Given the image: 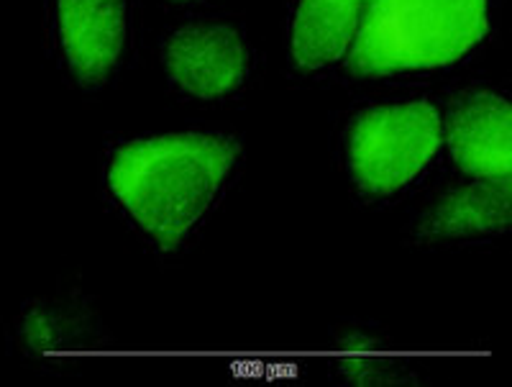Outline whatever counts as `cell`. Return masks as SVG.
I'll return each instance as SVG.
<instances>
[{
  "label": "cell",
  "instance_id": "cell-3",
  "mask_svg": "<svg viewBox=\"0 0 512 387\" xmlns=\"http://www.w3.org/2000/svg\"><path fill=\"white\" fill-rule=\"evenodd\" d=\"M443 152L441 108L428 98L379 100L346 118L338 159L351 193L392 203L418 188Z\"/></svg>",
  "mask_w": 512,
  "mask_h": 387
},
{
  "label": "cell",
  "instance_id": "cell-1",
  "mask_svg": "<svg viewBox=\"0 0 512 387\" xmlns=\"http://www.w3.org/2000/svg\"><path fill=\"white\" fill-rule=\"evenodd\" d=\"M244 144L216 129L162 131L108 141L100 162L105 203L162 257L203 234L239 177Z\"/></svg>",
  "mask_w": 512,
  "mask_h": 387
},
{
  "label": "cell",
  "instance_id": "cell-4",
  "mask_svg": "<svg viewBox=\"0 0 512 387\" xmlns=\"http://www.w3.org/2000/svg\"><path fill=\"white\" fill-rule=\"evenodd\" d=\"M162 70L180 98L226 103L254 77V47L241 26L226 18H192L162 36Z\"/></svg>",
  "mask_w": 512,
  "mask_h": 387
},
{
  "label": "cell",
  "instance_id": "cell-11",
  "mask_svg": "<svg viewBox=\"0 0 512 387\" xmlns=\"http://www.w3.org/2000/svg\"><path fill=\"white\" fill-rule=\"evenodd\" d=\"M169 3H177V6H192V3H200V0H169Z\"/></svg>",
  "mask_w": 512,
  "mask_h": 387
},
{
  "label": "cell",
  "instance_id": "cell-9",
  "mask_svg": "<svg viewBox=\"0 0 512 387\" xmlns=\"http://www.w3.org/2000/svg\"><path fill=\"white\" fill-rule=\"evenodd\" d=\"M13 339L34 364H67L93 352L100 326L80 303H31L18 316Z\"/></svg>",
  "mask_w": 512,
  "mask_h": 387
},
{
  "label": "cell",
  "instance_id": "cell-2",
  "mask_svg": "<svg viewBox=\"0 0 512 387\" xmlns=\"http://www.w3.org/2000/svg\"><path fill=\"white\" fill-rule=\"evenodd\" d=\"M489 0H367L344 65L359 80L451 70L489 36Z\"/></svg>",
  "mask_w": 512,
  "mask_h": 387
},
{
  "label": "cell",
  "instance_id": "cell-5",
  "mask_svg": "<svg viewBox=\"0 0 512 387\" xmlns=\"http://www.w3.org/2000/svg\"><path fill=\"white\" fill-rule=\"evenodd\" d=\"M52 57L77 90L100 93L131 52V0H47Z\"/></svg>",
  "mask_w": 512,
  "mask_h": 387
},
{
  "label": "cell",
  "instance_id": "cell-6",
  "mask_svg": "<svg viewBox=\"0 0 512 387\" xmlns=\"http://www.w3.org/2000/svg\"><path fill=\"white\" fill-rule=\"evenodd\" d=\"M443 152L464 177L510 180L512 108L500 90L472 88L441 108Z\"/></svg>",
  "mask_w": 512,
  "mask_h": 387
},
{
  "label": "cell",
  "instance_id": "cell-10",
  "mask_svg": "<svg viewBox=\"0 0 512 387\" xmlns=\"http://www.w3.org/2000/svg\"><path fill=\"white\" fill-rule=\"evenodd\" d=\"M333 377L346 385H400L418 377L410 354L374 326L354 323L333 339Z\"/></svg>",
  "mask_w": 512,
  "mask_h": 387
},
{
  "label": "cell",
  "instance_id": "cell-7",
  "mask_svg": "<svg viewBox=\"0 0 512 387\" xmlns=\"http://www.w3.org/2000/svg\"><path fill=\"white\" fill-rule=\"evenodd\" d=\"M512 223L510 180H474L446 188L420 208L410 239L420 247L482 244L507 236Z\"/></svg>",
  "mask_w": 512,
  "mask_h": 387
},
{
  "label": "cell",
  "instance_id": "cell-8",
  "mask_svg": "<svg viewBox=\"0 0 512 387\" xmlns=\"http://www.w3.org/2000/svg\"><path fill=\"white\" fill-rule=\"evenodd\" d=\"M367 0H290L285 21L287 62L305 77L344 65Z\"/></svg>",
  "mask_w": 512,
  "mask_h": 387
}]
</instances>
